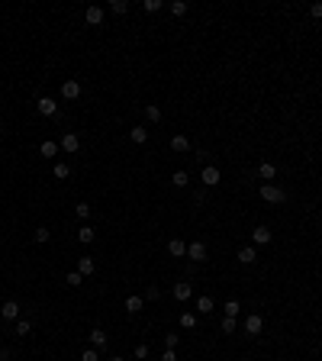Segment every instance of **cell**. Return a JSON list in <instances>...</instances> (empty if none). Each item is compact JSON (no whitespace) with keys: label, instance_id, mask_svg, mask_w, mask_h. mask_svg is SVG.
Returning a JSON list of instances; mask_svg holds the SVG:
<instances>
[{"label":"cell","instance_id":"6da1fadb","mask_svg":"<svg viewBox=\"0 0 322 361\" xmlns=\"http://www.w3.org/2000/svg\"><path fill=\"white\" fill-rule=\"evenodd\" d=\"M261 200L264 203H274V207H277V203H287V190L284 187H277V184H261Z\"/></svg>","mask_w":322,"mask_h":361},{"label":"cell","instance_id":"7a4b0ae2","mask_svg":"<svg viewBox=\"0 0 322 361\" xmlns=\"http://www.w3.org/2000/svg\"><path fill=\"white\" fill-rule=\"evenodd\" d=\"M245 332H248V336H261L264 332V316L261 313H251V316L245 319Z\"/></svg>","mask_w":322,"mask_h":361},{"label":"cell","instance_id":"3957f363","mask_svg":"<svg viewBox=\"0 0 322 361\" xmlns=\"http://www.w3.org/2000/svg\"><path fill=\"white\" fill-rule=\"evenodd\" d=\"M171 294H174V300L187 303L190 297H194V284H190V281H177V284H174V290H171Z\"/></svg>","mask_w":322,"mask_h":361},{"label":"cell","instance_id":"277c9868","mask_svg":"<svg viewBox=\"0 0 322 361\" xmlns=\"http://www.w3.org/2000/svg\"><path fill=\"white\" fill-rule=\"evenodd\" d=\"M36 107H39L42 117H58V100H55V97H39Z\"/></svg>","mask_w":322,"mask_h":361},{"label":"cell","instance_id":"5b68a950","mask_svg":"<svg viewBox=\"0 0 322 361\" xmlns=\"http://www.w3.org/2000/svg\"><path fill=\"white\" fill-rule=\"evenodd\" d=\"M0 316H3V323H16V319H19V303L16 300H3Z\"/></svg>","mask_w":322,"mask_h":361},{"label":"cell","instance_id":"8992f818","mask_svg":"<svg viewBox=\"0 0 322 361\" xmlns=\"http://www.w3.org/2000/svg\"><path fill=\"white\" fill-rule=\"evenodd\" d=\"M200 178H203V184H207V187H216V184L222 181V174H219L216 165H203V174H200Z\"/></svg>","mask_w":322,"mask_h":361},{"label":"cell","instance_id":"52a82bcc","mask_svg":"<svg viewBox=\"0 0 322 361\" xmlns=\"http://www.w3.org/2000/svg\"><path fill=\"white\" fill-rule=\"evenodd\" d=\"M187 258H190V261H197V264L207 261V245H203V242H190L187 245Z\"/></svg>","mask_w":322,"mask_h":361},{"label":"cell","instance_id":"ba28073f","mask_svg":"<svg viewBox=\"0 0 322 361\" xmlns=\"http://www.w3.org/2000/svg\"><path fill=\"white\" fill-rule=\"evenodd\" d=\"M58 148H61V152H78V148H81L78 132H65V135H61V142H58Z\"/></svg>","mask_w":322,"mask_h":361},{"label":"cell","instance_id":"9c48e42d","mask_svg":"<svg viewBox=\"0 0 322 361\" xmlns=\"http://www.w3.org/2000/svg\"><path fill=\"white\" fill-rule=\"evenodd\" d=\"M84 23L87 26H100L104 23V6H87L84 10Z\"/></svg>","mask_w":322,"mask_h":361},{"label":"cell","instance_id":"30bf717a","mask_svg":"<svg viewBox=\"0 0 322 361\" xmlns=\"http://www.w3.org/2000/svg\"><path fill=\"white\" fill-rule=\"evenodd\" d=\"M258 178H261L264 184H271L274 178H277V165H271V161H261V165H258Z\"/></svg>","mask_w":322,"mask_h":361},{"label":"cell","instance_id":"8fae6325","mask_svg":"<svg viewBox=\"0 0 322 361\" xmlns=\"http://www.w3.org/2000/svg\"><path fill=\"white\" fill-rule=\"evenodd\" d=\"M168 255L171 258H187V242L184 239H171L168 242Z\"/></svg>","mask_w":322,"mask_h":361},{"label":"cell","instance_id":"7c38bea8","mask_svg":"<svg viewBox=\"0 0 322 361\" xmlns=\"http://www.w3.org/2000/svg\"><path fill=\"white\" fill-rule=\"evenodd\" d=\"M94 271H97V261H94V258H87V255L78 258V274H81V277H91Z\"/></svg>","mask_w":322,"mask_h":361},{"label":"cell","instance_id":"4fadbf2b","mask_svg":"<svg viewBox=\"0 0 322 361\" xmlns=\"http://www.w3.org/2000/svg\"><path fill=\"white\" fill-rule=\"evenodd\" d=\"M61 97H65V100L81 97V84H78V81H65V84H61Z\"/></svg>","mask_w":322,"mask_h":361},{"label":"cell","instance_id":"5bb4252c","mask_svg":"<svg viewBox=\"0 0 322 361\" xmlns=\"http://www.w3.org/2000/svg\"><path fill=\"white\" fill-rule=\"evenodd\" d=\"M87 339H91V345H94V349H107V332L100 329V326H94Z\"/></svg>","mask_w":322,"mask_h":361},{"label":"cell","instance_id":"9a60e30c","mask_svg":"<svg viewBox=\"0 0 322 361\" xmlns=\"http://www.w3.org/2000/svg\"><path fill=\"white\" fill-rule=\"evenodd\" d=\"M251 242H255V245H268V242H271V229H268V226L251 229Z\"/></svg>","mask_w":322,"mask_h":361},{"label":"cell","instance_id":"2e32d148","mask_svg":"<svg viewBox=\"0 0 322 361\" xmlns=\"http://www.w3.org/2000/svg\"><path fill=\"white\" fill-rule=\"evenodd\" d=\"M258 261V251L251 248V245H245V248H238V264H255Z\"/></svg>","mask_w":322,"mask_h":361},{"label":"cell","instance_id":"e0dca14e","mask_svg":"<svg viewBox=\"0 0 322 361\" xmlns=\"http://www.w3.org/2000/svg\"><path fill=\"white\" fill-rule=\"evenodd\" d=\"M142 306H145V297H139V294L126 297V313H132V316H135V313H139Z\"/></svg>","mask_w":322,"mask_h":361},{"label":"cell","instance_id":"ac0fdd59","mask_svg":"<svg viewBox=\"0 0 322 361\" xmlns=\"http://www.w3.org/2000/svg\"><path fill=\"white\" fill-rule=\"evenodd\" d=\"M129 139H132L135 145H145V142H148V129H145V126H135V129H129Z\"/></svg>","mask_w":322,"mask_h":361},{"label":"cell","instance_id":"d6986e66","mask_svg":"<svg viewBox=\"0 0 322 361\" xmlns=\"http://www.w3.org/2000/svg\"><path fill=\"white\" fill-rule=\"evenodd\" d=\"M52 174H55V181H68V178H71V165H65V161H55Z\"/></svg>","mask_w":322,"mask_h":361},{"label":"cell","instance_id":"ffe728a7","mask_svg":"<svg viewBox=\"0 0 322 361\" xmlns=\"http://www.w3.org/2000/svg\"><path fill=\"white\" fill-rule=\"evenodd\" d=\"M39 155H42V158H55V155H58V142L45 139L42 145H39Z\"/></svg>","mask_w":322,"mask_h":361},{"label":"cell","instance_id":"44dd1931","mask_svg":"<svg viewBox=\"0 0 322 361\" xmlns=\"http://www.w3.org/2000/svg\"><path fill=\"white\" fill-rule=\"evenodd\" d=\"M94 239H97V233H94V229H91V226L84 223V226L78 229V242H81V245H91Z\"/></svg>","mask_w":322,"mask_h":361},{"label":"cell","instance_id":"7402d4cb","mask_svg":"<svg viewBox=\"0 0 322 361\" xmlns=\"http://www.w3.org/2000/svg\"><path fill=\"white\" fill-rule=\"evenodd\" d=\"M171 152H190V139L187 135H174L171 139Z\"/></svg>","mask_w":322,"mask_h":361},{"label":"cell","instance_id":"603a6c76","mask_svg":"<svg viewBox=\"0 0 322 361\" xmlns=\"http://www.w3.org/2000/svg\"><path fill=\"white\" fill-rule=\"evenodd\" d=\"M197 313H213V297H197Z\"/></svg>","mask_w":322,"mask_h":361},{"label":"cell","instance_id":"cb8c5ba5","mask_svg":"<svg viewBox=\"0 0 322 361\" xmlns=\"http://www.w3.org/2000/svg\"><path fill=\"white\" fill-rule=\"evenodd\" d=\"M145 120H148V122H161V107L148 104V107H145Z\"/></svg>","mask_w":322,"mask_h":361},{"label":"cell","instance_id":"d4e9b609","mask_svg":"<svg viewBox=\"0 0 322 361\" xmlns=\"http://www.w3.org/2000/svg\"><path fill=\"white\" fill-rule=\"evenodd\" d=\"M219 329H222L225 336H232V332L238 329V323H235V319H232V316H222V323H219Z\"/></svg>","mask_w":322,"mask_h":361},{"label":"cell","instance_id":"484cf974","mask_svg":"<svg viewBox=\"0 0 322 361\" xmlns=\"http://www.w3.org/2000/svg\"><path fill=\"white\" fill-rule=\"evenodd\" d=\"M171 184H174V187H187V184H190L187 171H174V174H171Z\"/></svg>","mask_w":322,"mask_h":361},{"label":"cell","instance_id":"4316f807","mask_svg":"<svg viewBox=\"0 0 322 361\" xmlns=\"http://www.w3.org/2000/svg\"><path fill=\"white\" fill-rule=\"evenodd\" d=\"M222 316H232V319H235L238 316V300H225L222 303Z\"/></svg>","mask_w":322,"mask_h":361},{"label":"cell","instance_id":"83f0119b","mask_svg":"<svg viewBox=\"0 0 322 361\" xmlns=\"http://www.w3.org/2000/svg\"><path fill=\"white\" fill-rule=\"evenodd\" d=\"M126 10H129V3H126V0H109V13H116V16H122Z\"/></svg>","mask_w":322,"mask_h":361},{"label":"cell","instance_id":"f1b7e54d","mask_svg":"<svg viewBox=\"0 0 322 361\" xmlns=\"http://www.w3.org/2000/svg\"><path fill=\"white\" fill-rule=\"evenodd\" d=\"M181 326L184 329H197V313H181Z\"/></svg>","mask_w":322,"mask_h":361},{"label":"cell","instance_id":"f546056e","mask_svg":"<svg viewBox=\"0 0 322 361\" xmlns=\"http://www.w3.org/2000/svg\"><path fill=\"white\" fill-rule=\"evenodd\" d=\"M74 213H78V220H84V223H87V216H91V203H84V200H81L78 207H74Z\"/></svg>","mask_w":322,"mask_h":361},{"label":"cell","instance_id":"4dcf8cb0","mask_svg":"<svg viewBox=\"0 0 322 361\" xmlns=\"http://www.w3.org/2000/svg\"><path fill=\"white\" fill-rule=\"evenodd\" d=\"M65 284H68V287H81V284H84V277H81L78 271H71V274H65Z\"/></svg>","mask_w":322,"mask_h":361},{"label":"cell","instance_id":"1f68e13d","mask_svg":"<svg viewBox=\"0 0 322 361\" xmlns=\"http://www.w3.org/2000/svg\"><path fill=\"white\" fill-rule=\"evenodd\" d=\"M29 332H32L29 319H16V336H29Z\"/></svg>","mask_w":322,"mask_h":361},{"label":"cell","instance_id":"d6a6232c","mask_svg":"<svg viewBox=\"0 0 322 361\" xmlns=\"http://www.w3.org/2000/svg\"><path fill=\"white\" fill-rule=\"evenodd\" d=\"M49 236H52L49 229H45V226H39V229H36V236H32V239H36L39 245H45V242H49Z\"/></svg>","mask_w":322,"mask_h":361},{"label":"cell","instance_id":"836d02e7","mask_svg":"<svg viewBox=\"0 0 322 361\" xmlns=\"http://www.w3.org/2000/svg\"><path fill=\"white\" fill-rule=\"evenodd\" d=\"M171 13H174V16H184V13H187V3H184V0H174V3H171Z\"/></svg>","mask_w":322,"mask_h":361},{"label":"cell","instance_id":"e575fe53","mask_svg":"<svg viewBox=\"0 0 322 361\" xmlns=\"http://www.w3.org/2000/svg\"><path fill=\"white\" fill-rule=\"evenodd\" d=\"M158 297H161V290L155 287V284H148L145 287V300H158Z\"/></svg>","mask_w":322,"mask_h":361},{"label":"cell","instance_id":"d590c367","mask_svg":"<svg viewBox=\"0 0 322 361\" xmlns=\"http://www.w3.org/2000/svg\"><path fill=\"white\" fill-rule=\"evenodd\" d=\"M142 6H145V13H158L161 10V0H145Z\"/></svg>","mask_w":322,"mask_h":361},{"label":"cell","instance_id":"8d00e7d4","mask_svg":"<svg viewBox=\"0 0 322 361\" xmlns=\"http://www.w3.org/2000/svg\"><path fill=\"white\" fill-rule=\"evenodd\" d=\"M81 361H100L97 349H84V355H81Z\"/></svg>","mask_w":322,"mask_h":361},{"label":"cell","instance_id":"74e56055","mask_svg":"<svg viewBox=\"0 0 322 361\" xmlns=\"http://www.w3.org/2000/svg\"><path fill=\"white\" fill-rule=\"evenodd\" d=\"M177 342H181V336H174V332H168V336H164V345H168V349H174Z\"/></svg>","mask_w":322,"mask_h":361},{"label":"cell","instance_id":"f35d334b","mask_svg":"<svg viewBox=\"0 0 322 361\" xmlns=\"http://www.w3.org/2000/svg\"><path fill=\"white\" fill-rule=\"evenodd\" d=\"M135 358H148V345H145V342L135 345Z\"/></svg>","mask_w":322,"mask_h":361},{"label":"cell","instance_id":"ab89813d","mask_svg":"<svg viewBox=\"0 0 322 361\" xmlns=\"http://www.w3.org/2000/svg\"><path fill=\"white\" fill-rule=\"evenodd\" d=\"M310 16H313V19H322V3H313V6H310Z\"/></svg>","mask_w":322,"mask_h":361},{"label":"cell","instance_id":"60d3db41","mask_svg":"<svg viewBox=\"0 0 322 361\" xmlns=\"http://www.w3.org/2000/svg\"><path fill=\"white\" fill-rule=\"evenodd\" d=\"M161 361H177V355H174V349H168V352H164V355H161Z\"/></svg>","mask_w":322,"mask_h":361},{"label":"cell","instance_id":"b9f144b4","mask_svg":"<svg viewBox=\"0 0 322 361\" xmlns=\"http://www.w3.org/2000/svg\"><path fill=\"white\" fill-rule=\"evenodd\" d=\"M109 361H126V358H109Z\"/></svg>","mask_w":322,"mask_h":361}]
</instances>
